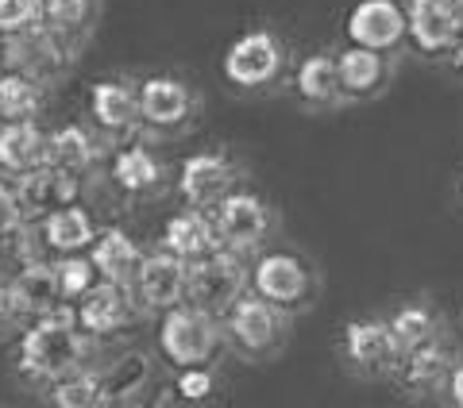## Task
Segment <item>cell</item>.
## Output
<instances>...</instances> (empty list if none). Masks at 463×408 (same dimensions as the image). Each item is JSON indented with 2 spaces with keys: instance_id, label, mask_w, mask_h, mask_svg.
Wrapping results in <instances>:
<instances>
[{
  "instance_id": "obj_3",
  "label": "cell",
  "mask_w": 463,
  "mask_h": 408,
  "mask_svg": "<svg viewBox=\"0 0 463 408\" xmlns=\"http://www.w3.org/2000/svg\"><path fill=\"white\" fill-rule=\"evenodd\" d=\"M248 262L236 251H213L205 258L190 262L185 270V304L209 312V316H224L232 304H236L243 293H248Z\"/></svg>"
},
{
  "instance_id": "obj_33",
  "label": "cell",
  "mask_w": 463,
  "mask_h": 408,
  "mask_svg": "<svg viewBox=\"0 0 463 408\" xmlns=\"http://www.w3.org/2000/svg\"><path fill=\"white\" fill-rule=\"evenodd\" d=\"M43 16L51 32H78L90 20V0H43Z\"/></svg>"
},
{
  "instance_id": "obj_5",
  "label": "cell",
  "mask_w": 463,
  "mask_h": 408,
  "mask_svg": "<svg viewBox=\"0 0 463 408\" xmlns=\"http://www.w3.org/2000/svg\"><path fill=\"white\" fill-rule=\"evenodd\" d=\"M251 293L263 301L279 304L282 312H298L317 297V274L301 255L294 251H267L263 258L251 266Z\"/></svg>"
},
{
  "instance_id": "obj_32",
  "label": "cell",
  "mask_w": 463,
  "mask_h": 408,
  "mask_svg": "<svg viewBox=\"0 0 463 408\" xmlns=\"http://www.w3.org/2000/svg\"><path fill=\"white\" fill-rule=\"evenodd\" d=\"M54 274H58V293H62V301H78L85 289L97 282V270L85 255H62L54 262Z\"/></svg>"
},
{
  "instance_id": "obj_25",
  "label": "cell",
  "mask_w": 463,
  "mask_h": 408,
  "mask_svg": "<svg viewBox=\"0 0 463 408\" xmlns=\"http://www.w3.org/2000/svg\"><path fill=\"white\" fill-rule=\"evenodd\" d=\"M294 89L313 108H328V105H336V100H344L340 74H336V54H309V58H301V66L294 74Z\"/></svg>"
},
{
  "instance_id": "obj_14",
  "label": "cell",
  "mask_w": 463,
  "mask_h": 408,
  "mask_svg": "<svg viewBox=\"0 0 463 408\" xmlns=\"http://www.w3.org/2000/svg\"><path fill=\"white\" fill-rule=\"evenodd\" d=\"M178 189L190 209H213L216 200H224L236 189V166L224 154H213V151L194 154L178 170Z\"/></svg>"
},
{
  "instance_id": "obj_6",
  "label": "cell",
  "mask_w": 463,
  "mask_h": 408,
  "mask_svg": "<svg viewBox=\"0 0 463 408\" xmlns=\"http://www.w3.org/2000/svg\"><path fill=\"white\" fill-rule=\"evenodd\" d=\"M463 32V0H410L405 5V42L421 58H452Z\"/></svg>"
},
{
  "instance_id": "obj_26",
  "label": "cell",
  "mask_w": 463,
  "mask_h": 408,
  "mask_svg": "<svg viewBox=\"0 0 463 408\" xmlns=\"http://www.w3.org/2000/svg\"><path fill=\"white\" fill-rule=\"evenodd\" d=\"M47 166L54 170H66V173H85L97 162V143L85 127L70 124V127H58L54 135H47Z\"/></svg>"
},
{
  "instance_id": "obj_9",
  "label": "cell",
  "mask_w": 463,
  "mask_h": 408,
  "mask_svg": "<svg viewBox=\"0 0 463 408\" xmlns=\"http://www.w3.org/2000/svg\"><path fill=\"white\" fill-rule=\"evenodd\" d=\"M347 39L355 47L394 54L405 42V8L398 0H359L347 12Z\"/></svg>"
},
{
  "instance_id": "obj_13",
  "label": "cell",
  "mask_w": 463,
  "mask_h": 408,
  "mask_svg": "<svg viewBox=\"0 0 463 408\" xmlns=\"http://www.w3.org/2000/svg\"><path fill=\"white\" fill-rule=\"evenodd\" d=\"M8 289V312L12 316H51L58 312L62 304V293H58V274H54V262H43V258H32L16 266L12 282L5 285Z\"/></svg>"
},
{
  "instance_id": "obj_37",
  "label": "cell",
  "mask_w": 463,
  "mask_h": 408,
  "mask_svg": "<svg viewBox=\"0 0 463 408\" xmlns=\"http://www.w3.org/2000/svg\"><path fill=\"white\" fill-rule=\"evenodd\" d=\"M444 389H448V401H452L456 408H463V358H456V366H452V374H448Z\"/></svg>"
},
{
  "instance_id": "obj_12",
  "label": "cell",
  "mask_w": 463,
  "mask_h": 408,
  "mask_svg": "<svg viewBox=\"0 0 463 408\" xmlns=\"http://www.w3.org/2000/svg\"><path fill=\"white\" fill-rule=\"evenodd\" d=\"M12 193H16V204L24 216L43 220V216H51L54 209L78 200V173H66V170H54L43 162L27 173H16V189H12Z\"/></svg>"
},
{
  "instance_id": "obj_21",
  "label": "cell",
  "mask_w": 463,
  "mask_h": 408,
  "mask_svg": "<svg viewBox=\"0 0 463 408\" xmlns=\"http://www.w3.org/2000/svg\"><path fill=\"white\" fill-rule=\"evenodd\" d=\"M163 246L170 255H178L182 262H197L213 251H221L213 216H205V209H185L178 216H170L163 231Z\"/></svg>"
},
{
  "instance_id": "obj_20",
  "label": "cell",
  "mask_w": 463,
  "mask_h": 408,
  "mask_svg": "<svg viewBox=\"0 0 463 408\" xmlns=\"http://www.w3.org/2000/svg\"><path fill=\"white\" fill-rule=\"evenodd\" d=\"M336 74H340V93L344 100H367L386 89L390 81V62L386 54L367 51V47H347L336 54Z\"/></svg>"
},
{
  "instance_id": "obj_10",
  "label": "cell",
  "mask_w": 463,
  "mask_h": 408,
  "mask_svg": "<svg viewBox=\"0 0 463 408\" xmlns=\"http://www.w3.org/2000/svg\"><path fill=\"white\" fill-rule=\"evenodd\" d=\"M185 270H190V262L170 255L166 246L155 255H143L132 282V297H139L143 309H158V312L174 309V304L185 301Z\"/></svg>"
},
{
  "instance_id": "obj_36",
  "label": "cell",
  "mask_w": 463,
  "mask_h": 408,
  "mask_svg": "<svg viewBox=\"0 0 463 408\" xmlns=\"http://www.w3.org/2000/svg\"><path fill=\"white\" fill-rule=\"evenodd\" d=\"M24 224V212H20V204H16V193H12L8 185H0V239L12 236Z\"/></svg>"
},
{
  "instance_id": "obj_8",
  "label": "cell",
  "mask_w": 463,
  "mask_h": 408,
  "mask_svg": "<svg viewBox=\"0 0 463 408\" xmlns=\"http://www.w3.org/2000/svg\"><path fill=\"white\" fill-rule=\"evenodd\" d=\"M213 209H216L213 227H216V239H221L224 251L248 255L267 239L270 209L255 193H228L224 200H216Z\"/></svg>"
},
{
  "instance_id": "obj_24",
  "label": "cell",
  "mask_w": 463,
  "mask_h": 408,
  "mask_svg": "<svg viewBox=\"0 0 463 408\" xmlns=\"http://www.w3.org/2000/svg\"><path fill=\"white\" fill-rule=\"evenodd\" d=\"M90 112L105 131H132L139 124L136 89L124 81H97L90 89Z\"/></svg>"
},
{
  "instance_id": "obj_31",
  "label": "cell",
  "mask_w": 463,
  "mask_h": 408,
  "mask_svg": "<svg viewBox=\"0 0 463 408\" xmlns=\"http://www.w3.org/2000/svg\"><path fill=\"white\" fill-rule=\"evenodd\" d=\"M39 108H43V89H39V81H32L27 74H16V70L0 78V116H5L8 124L32 120Z\"/></svg>"
},
{
  "instance_id": "obj_38",
  "label": "cell",
  "mask_w": 463,
  "mask_h": 408,
  "mask_svg": "<svg viewBox=\"0 0 463 408\" xmlns=\"http://www.w3.org/2000/svg\"><path fill=\"white\" fill-rule=\"evenodd\" d=\"M12 312H8V289L5 285H0V324H5V320H8Z\"/></svg>"
},
{
  "instance_id": "obj_28",
  "label": "cell",
  "mask_w": 463,
  "mask_h": 408,
  "mask_svg": "<svg viewBox=\"0 0 463 408\" xmlns=\"http://www.w3.org/2000/svg\"><path fill=\"white\" fill-rule=\"evenodd\" d=\"M386 328H390V335H394L398 351L405 355V351H413V347L437 339V335H440V316L432 312L429 304L413 301V304H402V309L386 320Z\"/></svg>"
},
{
  "instance_id": "obj_29",
  "label": "cell",
  "mask_w": 463,
  "mask_h": 408,
  "mask_svg": "<svg viewBox=\"0 0 463 408\" xmlns=\"http://www.w3.org/2000/svg\"><path fill=\"white\" fill-rule=\"evenodd\" d=\"M112 181L124 189V193H151V189L163 181V166L158 158L143 147H128L112 158Z\"/></svg>"
},
{
  "instance_id": "obj_15",
  "label": "cell",
  "mask_w": 463,
  "mask_h": 408,
  "mask_svg": "<svg viewBox=\"0 0 463 408\" xmlns=\"http://www.w3.org/2000/svg\"><path fill=\"white\" fill-rule=\"evenodd\" d=\"M132 289L112 285V282H93L85 293L78 297V328L85 335H112L132 320Z\"/></svg>"
},
{
  "instance_id": "obj_23",
  "label": "cell",
  "mask_w": 463,
  "mask_h": 408,
  "mask_svg": "<svg viewBox=\"0 0 463 408\" xmlns=\"http://www.w3.org/2000/svg\"><path fill=\"white\" fill-rule=\"evenodd\" d=\"M43 158H47V135L32 120L0 127V170L5 173H27L43 166Z\"/></svg>"
},
{
  "instance_id": "obj_1",
  "label": "cell",
  "mask_w": 463,
  "mask_h": 408,
  "mask_svg": "<svg viewBox=\"0 0 463 408\" xmlns=\"http://www.w3.org/2000/svg\"><path fill=\"white\" fill-rule=\"evenodd\" d=\"M90 358V335L78 328L74 312L39 316L20 339V374L32 382H58L70 370H81Z\"/></svg>"
},
{
  "instance_id": "obj_16",
  "label": "cell",
  "mask_w": 463,
  "mask_h": 408,
  "mask_svg": "<svg viewBox=\"0 0 463 408\" xmlns=\"http://www.w3.org/2000/svg\"><path fill=\"white\" fill-rule=\"evenodd\" d=\"M136 100H139V120L163 131L178 127L194 116V93L178 78H147L136 89Z\"/></svg>"
},
{
  "instance_id": "obj_39",
  "label": "cell",
  "mask_w": 463,
  "mask_h": 408,
  "mask_svg": "<svg viewBox=\"0 0 463 408\" xmlns=\"http://www.w3.org/2000/svg\"><path fill=\"white\" fill-rule=\"evenodd\" d=\"M452 62H456V70L463 74V32H459V42H456V51H452Z\"/></svg>"
},
{
  "instance_id": "obj_17",
  "label": "cell",
  "mask_w": 463,
  "mask_h": 408,
  "mask_svg": "<svg viewBox=\"0 0 463 408\" xmlns=\"http://www.w3.org/2000/svg\"><path fill=\"white\" fill-rule=\"evenodd\" d=\"M62 47H58V32H43V27H24V32L8 35V66L16 74H27L32 81H47L62 66Z\"/></svg>"
},
{
  "instance_id": "obj_7",
  "label": "cell",
  "mask_w": 463,
  "mask_h": 408,
  "mask_svg": "<svg viewBox=\"0 0 463 408\" xmlns=\"http://www.w3.org/2000/svg\"><path fill=\"white\" fill-rule=\"evenodd\" d=\"M286 66V51L282 42L270 32H248L240 35L224 54V78L240 89H263Z\"/></svg>"
},
{
  "instance_id": "obj_35",
  "label": "cell",
  "mask_w": 463,
  "mask_h": 408,
  "mask_svg": "<svg viewBox=\"0 0 463 408\" xmlns=\"http://www.w3.org/2000/svg\"><path fill=\"white\" fill-rule=\"evenodd\" d=\"M178 393H182L185 401H205V397H213V374H209V366H185L178 374Z\"/></svg>"
},
{
  "instance_id": "obj_40",
  "label": "cell",
  "mask_w": 463,
  "mask_h": 408,
  "mask_svg": "<svg viewBox=\"0 0 463 408\" xmlns=\"http://www.w3.org/2000/svg\"><path fill=\"white\" fill-rule=\"evenodd\" d=\"M139 408H163V404H139Z\"/></svg>"
},
{
  "instance_id": "obj_2",
  "label": "cell",
  "mask_w": 463,
  "mask_h": 408,
  "mask_svg": "<svg viewBox=\"0 0 463 408\" xmlns=\"http://www.w3.org/2000/svg\"><path fill=\"white\" fill-rule=\"evenodd\" d=\"M158 347L174 366H209L224 351V328L221 316H209L194 304H174L158 324Z\"/></svg>"
},
{
  "instance_id": "obj_19",
  "label": "cell",
  "mask_w": 463,
  "mask_h": 408,
  "mask_svg": "<svg viewBox=\"0 0 463 408\" xmlns=\"http://www.w3.org/2000/svg\"><path fill=\"white\" fill-rule=\"evenodd\" d=\"M452 366H456V351L448 343H440V335H437V339L405 351L394 374L402 377V385L410 393H437V389H444Z\"/></svg>"
},
{
  "instance_id": "obj_34",
  "label": "cell",
  "mask_w": 463,
  "mask_h": 408,
  "mask_svg": "<svg viewBox=\"0 0 463 408\" xmlns=\"http://www.w3.org/2000/svg\"><path fill=\"white\" fill-rule=\"evenodd\" d=\"M43 16V0H0V35H16Z\"/></svg>"
},
{
  "instance_id": "obj_30",
  "label": "cell",
  "mask_w": 463,
  "mask_h": 408,
  "mask_svg": "<svg viewBox=\"0 0 463 408\" xmlns=\"http://www.w3.org/2000/svg\"><path fill=\"white\" fill-rule=\"evenodd\" d=\"M51 397L54 408H105V385H100V374L97 370H70L66 377L51 382Z\"/></svg>"
},
{
  "instance_id": "obj_27",
  "label": "cell",
  "mask_w": 463,
  "mask_h": 408,
  "mask_svg": "<svg viewBox=\"0 0 463 408\" xmlns=\"http://www.w3.org/2000/svg\"><path fill=\"white\" fill-rule=\"evenodd\" d=\"M100 374V385H105V397L112 401H128L151 382V355L147 351H124L116 362H109Z\"/></svg>"
},
{
  "instance_id": "obj_22",
  "label": "cell",
  "mask_w": 463,
  "mask_h": 408,
  "mask_svg": "<svg viewBox=\"0 0 463 408\" xmlns=\"http://www.w3.org/2000/svg\"><path fill=\"white\" fill-rule=\"evenodd\" d=\"M39 236L58 255H78V251H85V246L97 239V224H93V216L74 200V204L54 209L51 216H43Z\"/></svg>"
},
{
  "instance_id": "obj_4",
  "label": "cell",
  "mask_w": 463,
  "mask_h": 408,
  "mask_svg": "<svg viewBox=\"0 0 463 408\" xmlns=\"http://www.w3.org/2000/svg\"><path fill=\"white\" fill-rule=\"evenodd\" d=\"M289 328V312L263 301L259 293H243L224 312V343L243 358H270L282 347Z\"/></svg>"
},
{
  "instance_id": "obj_11",
  "label": "cell",
  "mask_w": 463,
  "mask_h": 408,
  "mask_svg": "<svg viewBox=\"0 0 463 408\" xmlns=\"http://www.w3.org/2000/svg\"><path fill=\"white\" fill-rule=\"evenodd\" d=\"M344 355L367 377L394 374L402 362V351L386 328V320H352V324L344 328Z\"/></svg>"
},
{
  "instance_id": "obj_18",
  "label": "cell",
  "mask_w": 463,
  "mask_h": 408,
  "mask_svg": "<svg viewBox=\"0 0 463 408\" xmlns=\"http://www.w3.org/2000/svg\"><path fill=\"white\" fill-rule=\"evenodd\" d=\"M139 258H143V251H139L136 239L128 236L124 227L97 231V239L90 243V262H93V270H97L100 282H112V285L132 289L136 270H139Z\"/></svg>"
}]
</instances>
